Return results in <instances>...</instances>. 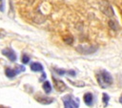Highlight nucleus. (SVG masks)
<instances>
[{
    "instance_id": "f257e3e1",
    "label": "nucleus",
    "mask_w": 122,
    "mask_h": 108,
    "mask_svg": "<svg viewBox=\"0 0 122 108\" xmlns=\"http://www.w3.org/2000/svg\"><path fill=\"white\" fill-rule=\"evenodd\" d=\"M96 78H97V81L100 84V86L103 87V88H104L103 84H106V86H108V85H111L112 83V75L109 72L105 71V70H102L99 73V75H97Z\"/></svg>"
},
{
    "instance_id": "f03ea898",
    "label": "nucleus",
    "mask_w": 122,
    "mask_h": 108,
    "mask_svg": "<svg viewBox=\"0 0 122 108\" xmlns=\"http://www.w3.org/2000/svg\"><path fill=\"white\" fill-rule=\"evenodd\" d=\"M63 104L66 108H77L79 107V100L72 95H66L62 97Z\"/></svg>"
},
{
    "instance_id": "7ed1b4c3",
    "label": "nucleus",
    "mask_w": 122,
    "mask_h": 108,
    "mask_svg": "<svg viewBox=\"0 0 122 108\" xmlns=\"http://www.w3.org/2000/svg\"><path fill=\"white\" fill-rule=\"evenodd\" d=\"M76 51L81 54H93L97 51V47L79 45L78 47H76Z\"/></svg>"
},
{
    "instance_id": "20e7f679",
    "label": "nucleus",
    "mask_w": 122,
    "mask_h": 108,
    "mask_svg": "<svg viewBox=\"0 0 122 108\" xmlns=\"http://www.w3.org/2000/svg\"><path fill=\"white\" fill-rule=\"evenodd\" d=\"M17 68L18 69H11V68H10V67H8V68H6V70H5V74H6V76L9 77V78H12V77H14L17 74H19L20 72H24L25 71V67L24 66H17Z\"/></svg>"
},
{
    "instance_id": "39448f33",
    "label": "nucleus",
    "mask_w": 122,
    "mask_h": 108,
    "mask_svg": "<svg viewBox=\"0 0 122 108\" xmlns=\"http://www.w3.org/2000/svg\"><path fill=\"white\" fill-rule=\"evenodd\" d=\"M2 54L5 55L6 57H8L11 62L16 61V58H17L16 54H15V52H14L12 49H10V48L3 49V50H2Z\"/></svg>"
},
{
    "instance_id": "423d86ee",
    "label": "nucleus",
    "mask_w": 122,
    "mask_h": 108,
    "mask_svg": "<svg viewBox=\"0 0 122 108\" xmlns=\"http://www.w3.org/2000/svg\"><path fill=\"white\" fill-rule=\"evenodd\" d=\"M52 80H53V85H54V88L58 91V92H64L66 89H67V86L65 84L64 81H62L61 79H58L54 76H52Z\"/></svg>"
},
{
    "instance_id": "0eeeda50",
    "label": "nucleus",
    "mask_w": 122,
    "mask_h": 108,
    "mask_svg": "<svg viewBox=\"0 0 122 108\" xmlns=\"http://www.w3.org/2000/svg\"><path fill=\"white\" fill-rule=\"evenodd\" d=\"M101 10H102V11H103L105 14H107L108 16H113V15H114V12H113V10H112V6H111L109 3H107V2L102 3Z\"/></svg>"
},
{
    "instance_id": "6e6552de",
    "label": "nucleus",
    "mask_w": 122,
    "mask_h": 108,
    "mask_svg": "<svg viewBox=\"0 0 122 108\" xmlns=\"http://www.w3.org/2000/svg\"><path fill=\"white\" fill-rule=\"evenodd\" d=\"M35 99L36 101H38L39 103H42L44 105H48V104H51V102H53V99L52 97H44L42 95H38L35 97Z\"/></svg>"
},
{
    "instance_id": "1a4fd4ad",
    "label": "nucleus",
    "mask_w": 122,
    "mask_h": 108,
    "mask_svg": "<svg viewBox=\"0 0 122 108\" xmlns=\"http://www.w3.org/2000/svg\"><path fill=\"white\" fill-rule=\"evenodd\" d=\"M83 98H84V102H85L86 105H88V106H92V103H93V96H92V93H86L84 95Z\"/></svg>"
},
{
    "instance_id": "9d476101",
    "label": "nucleus",
    "mask_w": 122,
    "mask_h": 108,
    "mask_svg": "<svg viewBox=\"0 0 122 108\" xmlns=\"http://www.w3.org/2000/svg\"><path fill=\"white\" fill-rule=\"evenodd\" d=\"M30 70L33 71V72H42L44 69H43V66L41 63H38V62H33L30 64Z\"/></svg>"
},
{
    "instance_id": "9b49d317",
    "label": "nucleus",
    "mask_w": 122,
    "mask_h": 108,
    "mask_svg": "<svg viewBox=\"0 0 122 108\" xmlns=\"http://www.w3.org/2000/svg\"><path fill=\"white\" fill-rule=\"evenodd\" d=\"M42 88H43V90L46 94H50L51 92V85L50 81H48V80L44 81V83L42 85Z\"/></svg>"
},
{
    "instance_id": "f8f14e48",
    "label": "nucleus",
    "mask_w": 122,
    "mask_h": 108,
    "mask_svg": "<svg viewBox=\"0 0 122 108\" xmlns=\"http://www.w3.org/2000/svg\"><path fill=\"white\" fill-rule=\"evenodd\" d=\"M102 99H103V103H104V105L107 106V105L109 104L110 96H109L108 94H106V93H103V95H102Z\"/></svg>"
},
{
    "instance_id": "ddd939ff",
    "label": "nucleus",
    "mask_w": 122,
    "mask_h": 108,
    "mask_svg": "<svg viewBox=\"0 0 122 108\" xmlns=\"http://www.w3.org/2000/svg\"><path fill=\"white\" fill-rule=\"evenodd\" d=\"M30 59V58L29 54H23L22 56H21V61H22V63H24V64L29 63Z\"/></svg>"
},
{
    "instance_id": "4468645a",
    "label": "nucleus",
    "mask_w": 122,
    "mask_h": 108,
    "mask_svg": "<svg viewBox=\"0 0 122 108\" xmlns=\"http://www.w3.org/2000/svg\"><path fill=\"white\" fill-rule=\"evenodd\" d=\"M64 41H65L67 44L71 45V44H72V42H73V39H72V37H71V36H65V37H64Z\"/></svg>"
},
{
    "instance_id": "2eb2a0df",
    "label": "nucleus",
    "mask_w": 122,
    "mask_h": 108,
    "mask_svg": "<svg viewBox=\"0 0 122 108\" xmlns=\"http://www.w3.org/2000/svg\"><path fill=\"white\" fill-rule=\"evenodd\" d=\"M54 71H55L59 76H63L64 74H66V71H64V70H59V69H57V68H54Z\"/></svg>"
},
{
    "instance_id": "dca6fc26",
    "label": "nucleus",
    "mask_w": 122,
    "mask_h": 108,
    "mask_svg": "<svg viewBox=\"0 0 122 108\" xmlns=\"http://www.w3.org/2000/svg\"><path fill=\"white\" fill-rule=\"evenodd\" d=\"M68 75H71V76H75V72L74 71H72V70H70V71H68V72H66Z\"/></svg>"
},
{
    "instance_id": "f3484780",
    "label": "nucleus",
    "mask_w": 122,
    "mask_h": 108,
    "mask_svg": "<svg viewBox=\"0 0 122 108\" xmlns=\"http://www.w3.org/2000/svg\"><path fill=\"white\" fill-rule=\"evenodd\" d=\"M109 25H110V26H112L113 30H115V29H116V26H115L114 22H112V21H110V22H109Z\"/></svg>"
},
{
    "instance_id": "a211bd4d",
    "label": "nucleus",
    "mask_w": 122,
    "mask_h": 108,
    "mask_svg": "<svg viewBox=\"0 0 122 108\" xmlns=\"http://www.w3.org/2000/svg\"><path fill=\"white\" fill-rule=\"evenodd\" d=\"M46 76H46V73H43V74H42V76H41V78H40L39 80H40V81H42L43 79H45V78H46Z\"/></svg>"
},
{
    "instance_id": "6ab92c4d",
    "label": "nucleus",
    "mask_w": 122,
    "mask_h": 108,
    "mask_svg": "<svg viewBox=\"0 0 122 108\" xmlns=\"http://www.w3.org/2000/svg\"><path fill=\"white\" fill-rule=\"evenodd\" d=\"M119 102H120V103H121V104H122V97H120V98H119Z\"/></svg>"
},
{
    "instance_id": "aec40b11",
    "label": "nucleus",
    "mask_w": 122,
    "mask_h": 108,
    "mask_svg": "<svg viewBox=\"0 0 122 108\" xmlns=\"http://www.w3.org/2000/svg\"><path fill=\"white\" fill-rule=\"evenodd\" d=\"M0 2H2V0H0Z\"/></svg>"
}]
</instances>
